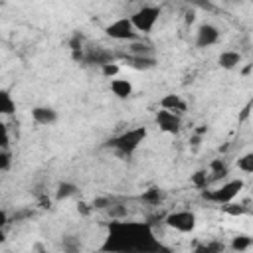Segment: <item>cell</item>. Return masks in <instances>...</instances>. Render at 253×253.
Instances as JSON below:
<instances>
[{"instance_id":"9a60e30c","label":"cell","mask_w":253,"mask_h":253,"mask_svg":"<svg viewBox=\"0 0 253 253\" xmlns=\"http://www.w3.org/2000/svg\"><path fill=\"white\" fill-rule=\"evenodd\" d=\"M128 53H132V55H154V47L150 43H146V42L134 40L128 45Z\"/></svg>"},{"instance_id":"8fae6325","label":"cell","mask_w":253,"mask_h":253,"mask_svg":"<svg viewBox=\"0 0 253 253\" xmlns=\"http://www.w3.org/2000/svg\"><path fill=\"white\" fill-rule=\"evenodd\" d=\"M115 59V53L107 51V49H101V47H95V49H89L85 53V59L87 63H97V65H105V63H111Z\"/></svg>"},{"instance_id":"603a6c76","label":"cell","mask_w":253,"mask_h":253,"mask_svg":"<svg viewBox=\"0 0 253 253\" xmlns=\"http://www.w3.org/2000/svg\"><path fill=\"white\" fill-rule=\"evenodd\" d=\"M101 71H103V75H107V77H113V75H117V73H119V65H117L115 61H111V63H105V65H101Z\"/></svg>"},{"instance_id":"ba28073f","label":"cell","mask_w":253,"mask_h":253,"mask_svg":"<svg viewBox=\"0 0 253 253\" xmlns=\"http://www.w3.org/2000/svg\"><path fill=\"white\" fill-rule=\"evenodd\" d=\"M219 42V30L213 24H202L196 32V45L198 47H210Z\"/></svg>"},{"instance_id":"7402d4cb","label":"cell","mask_w":253,"mask_h":253,"mask_svg":"<svg viewBox=\"0 0 253 253\" xmlns=\"http://www.w3.org/2000/svg\"><path fill=\"white\" fill-rule=\"evenodd\" d=\"M192 184H194L196 188L204 190V188H206V184H208V176H206V170H198L196 174H192Z\"/></svg>"},{"instance_id":"2e32d148","label":"cell","mask_w":253,"mask_h":253,"mask_svg":"<svg viewBox=\"0 0 253 253\" xmlns=\"http://www.w3.org/2000/svg\"><path fill=\"white\" fill-rule=\"evenodd\" d=\"M140 200H142V202H146V204H150V206H158V204L164 200V192H162L160 188L152 186V188H148V190L140 196Z\"/></svg>"},{"instance_id":"8992f818","label":"cell","mask_w":253,"mask_h":253,"mask_svg":"<svg viewBox=\"0 0 253 253\" xmlns=\"http://www.w3.org/2000/svg\"><path fill=\"white\" fill-rule=\"evenodd\" d=\"M164 223L180 233H190L196 229V215L188 210H178V211H170L164 217Z\"/></svg>"},{"instance_id":"484cf974","label":"cell","mask_w":253,"mask_h":253,"mask_svg":"<svg viewBox=\"0 0 253 253\" xmlns=\"http://www.w3.org/2000/svg\"><path fill=\"white\" fill-rule=\"evenodd\" d=\"M10 168V152L8 150H4L2 154H0V170L2 172H6Z\"/></svg>"},{"instance_id":"cb8c5ba5","label":"cell","mask_w":253,"mask_h":253,"mask_svg":"<svg viewBox=\"0 0 253 253\" xmlns=\"http://www.w3.org/2000/svg\"><path fill=\"white\" fill-rule=\"evenodd\" d=\"M245 211H247L245 206H233L231 202L225 204V213H229V215H241V213H245Z\"/></svg>"},{"instance_id":"5b68a950","label":"cell","mask_w":253,"mask_h":253,"mask_svg":"<svg viewBox=\"0 0 253 253\" xmlns=\"http://www.w3.org/2000/svg\"><path fill=\"white\" fill-rule=\"evenodd\" d=\"M105 34L111 40H119V42H134V40H138V32L134 30L130 18H119V20L111 22L105 28Z\"/></svg>"},{"instance_id":"4316f807","label":"cell","mask_w":253,"mask_h":253,"mask_svg":"<svg viewBox=\"0 0 253 253\" xmlns=\"http://www.w3.org/2000/svg\"><path fill=\"white\" fill-rule=\"evenodd\" d=\"M111 202H113L111 198H97V200L93 202V208H95V210H105V208H109Z\"/></svg>"},{"instance_id":"d6986e66","label":"cell","mask_w":253,"mask_h":253,"mask_svg":"<svg viewBox=\"0 0 253 253\" xmlns=\"http://www.w3.org/2000/svg\"><path fill=\"white\" fill-rule=\"evenodd\" d=\"M75 192H77V186H75V184H71V182H61V184L57 186L55 198H57V200H65V198L73 196Z\"/></svg>"},{"instance_id":"9c48e42d","label":"cell","mask_w":253,"mask_h":253,"mask_svg":"<svg viewBox=\"0 0 253 253\" xmlns=\"http://www.w3.org/2000/svg\"><path fill=\"white\" fill-rule=\"evenodd\" d=\"M123 61H125V65H128L136 71H148V69L156 67V57L154 55H132V53H128V55H123Z\"/></svg>"},{"instance_id":"5bb4252c","label":"cell","mask_w":253,"mask_h":253,"mask_svg":"<svg viewBox=\"0 0 253 253\" xmlns=\"http://www.w3.org/2000/svg\"><path fill=\"white\" fill-rule=\"evenodd\" d=\"M219 65L223 67V69H235L239 63H241V55L237 53V51H231V49H225V51H221L219 53Z\"/></svg>"},{"instance_id":"4fadbf2b","label":"cell","mask_w":253,"mask_h":253,"mask_svg":"<svg viewBox=\"0 0 253 253\" xmlns=\"http://www.w3.org/2000/svg\"><path fill=\"white\" fill-rule=\"evenodd\" d=\"M111 91H113V95H117L119 99H128V97L132 95V85H130V81H126V79H113V81H111Z\"/></svg>"},{"instance_id":"7c38bea8","label":"cell","mask_w":253,"mask_h":253,"mask_svg":"<svg viewBox=\"0 0 253 253\" xmlns=\"http://www.w3.org/2000/svg\"><path fill=\"white\" fill-rule=\"evenodd\" d=\"M160 107L162 109H168V111H174V113H182V111H186V103H184V99L180 97V95H164L162 99H160Z\"/></svg>"},{"instance_id":"6da1fadb","label":"cell","mask_w":253,"mask_h":253,"mask_svg":"<svg viewBox=\"0 0 253 253\" xmlns=\"http://www.w3.org/2000/svg\"><path fill=\"white\" fill-rule=\"evenodd\" d=\"M152 229L148 223L134 221H113L109 225V237L103 245V251H156Z\"/></svg>"},{"instance_id":"ac0fdd59","label":"cell","mask_w":253,"mask_h":253,"mask_svg":"<svg viewBox=\"0 0 253 253\" xmlns=\"http://www.w3.org/2000/svg\"><path fill=\"white\" fill-rule=\"evenodd\" d=\"M251 245H253V237H249V235H237V237H233L231 243H229V247H231L233 251H245V249H249Z\"/></svg>"},{"instance_id":"30bf717a","label":"cell","mask_w":253,"mask_h":253,"mask_svg":"<svg viewBox=\"0 0 253 253\" xmlns=\"http://www.w3.org/2000/svg\"><path fill=\"white\" fill-rule=\"evenodd\" d=\"M32 119L38 125H53L57 121V113L51 107H34L32 109Z\"/></svg>"},{"instance_id":"52a82bcc","label":"cell","mask_w":253,"mask_h":253,"mask_svg":"<svg viewBox=\"0 0 253 253\" xmlns=\"http://www.w3.org/2000/svg\"><path fill=\"white\" fill-rule=\"evenodd\" d=\"M156 125L160 130L164 132H170V134H178L180 128H182V119L178 113L174 111H168V109H162L156 113Z\"/></svg>"},{"instance_id":"ffe728a7","label":"cell","mask_w":253,"mask_h":253,"mask_svg":"<svg viewBox=\"0 0 253 253\" xmlns=\"http://www.w3.org/2000/svg\"><path fill=\"white\" fill-rule=\"evenodd\" d=\"M235 164H237V168H239L241 172H247V174H253V152H247V154H243V156H239Z\"/></svg>"},{"instance_id":"e0dca14e","label":"cell","mask_w":253,"mask_h":253,"mask_svg":"<svg viewBox=\"0 0 253 253\" xmlns=\"http://www.w3.org/2000/svg\"><path fill=\"white\" fill-rule=\"evenodd\" d=\"M14 111H16V103L10 97V93L0 91V113L2 115H14Z\"/></svg>"},{"instance_id":"3957f363","label":"cell","mask_w":253,"mask_h":253,"mask_svg":"<svg viewBox=\"0 0 253 253\" xmlns=\"http://www.w3.org/2000/svg\"><path fill=\"white\" fill-rule=\"evenodd\" d=\"M243 190V180H229L225 184H221L219 188L215 190H210V192H202V196L208 200V202H213V204H219V206H225L229 202H233L237 198V194Z\"/></svg>"},{"instance_id":"277c9868","label":"cell","mask_w":253,"mask_h":253,"mask_svg":"<svg viewBox=\"0 0 253 253\" xmlns=\"http://www.w3.org/2000/svg\"><path fill=\"white\" fill-rule=\"evenodd\" d=\"M158 18H160V8L158 6H142L130 16L134 30L140 32V34H150L154 24L158 22Z\"/></svg>"},{"instance_id":"7a4b0ae2","label":"cell","mask_w":253,"mask_h":253,"mask_svg":"<svg viewBox=\"0 0 253 253\" xmlns=\"http://www.w3.org/2000/svg\"><path fill=\"white\" fill-rule=\"evenodd\" d=\"M144 138H146V128L144 126H136V128L125 130L119 136L111 138L109 140V146H113L117 150V154H121V156H130L140 146V142Z\"/></svg>"},{"instance_id":"d4e9b609","label":"cell","mask_w":253,"mask_h":253,"mask_svg":"<svg viewBox=\"0 0 253 253\" xmlns=\"http://www.w3.org/2000/svg\"><path fill=\"white\" fill-rule=\"evenodd\" d=\"M188 2L194 4V6H198V8H202V10H208V12L213 10V4L210 0H188Z\"/></svg>"},{"instance_id":"44dd1931","label":"cell","mask_w":253,"mask_h":253,"mask_svg":"<svg viewBox=\"0 0 253 253\" xmlns=\"http://www.w3.org/2000/svg\"><path fill=\"white\" fill-rule=\"evenodd\" d=\"M211 172H213V178H223V176H227V166H225V162L223 160H213L211 162Z\"/></svg>"}]
</instances>
